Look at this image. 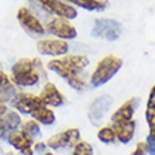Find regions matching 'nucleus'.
I'll use <instances>...</instances> for the list:
<instances>
[{
	"instance_id": "f257e3e1",
	"label": "nucleus",
	"mask_w": 155,
	"mask_h": 155,
	"mask_svg": "<svg viewBox=\"0 0 155 155\" xmlns=\"http://www.w3.org/2000/svg\"><path fill=\"white\" fill-rule=\"evenodd\" d=\"M89 65V58L86 55H66L62 58L51 59L47 64L51 72H55L58 76L65 79L72 89L81 92L86 89V81L81 76L82 71Z\"/></svg>"
},
{
	"instance_id": "f03ea898",
	"label": "nucleus",
	"mask_w": 155,
	"mask_h": 155,
	"mask_svg": "<svg viewBox=\"0 0 155 155\" xmlns=\"http://www.w3.org/2000/svg\"><path fill=\"white\" fill-rule=\"evenodd\" d=\"M10 72L12 83L18 87H33L40 83L41 78H47L42 62L38 58H20Z\"/></svg>"
},
{
	"instance_id": "7ed1b4c3",
	"label": "nucleus",
	"mask_w": 155,
	"mask_h": 155,
	"mask_svg": "<svg viewBox=\"0 0 155 155\" xmlns=\"http://www.w3.org/2000/svg\"><path fill=\"white\" fill-rule=\"evenodd\" d=\"M123 59L116 55H106L97 62L94 66L93 72L90 75V85L93 87H100L106 85L109 81L117 75V72L121 69Z\"/></svg>"
},
{
	"instance_id": "20e7f679",
	"label": "nucleus",
	"mask_w": 155,
	"mask_h": 155,
	"mask_svg": "<svg viewBox=\"0 0 155 155\" xmlns=\"http://www.w3.org/2000/svg\"><path fill=\"white\" fill-rule=\"evenodd\" d=\"M92 37L106 41H116L121 34V24L114 18H96L92 27Z\"/></svg>"
},
{
	"instance_id": "39448f33",
	"label": "nucleus",
	"mask_w": 155,
	"mask_h": 155,
	"mask_svg": "<svg viewBox=\"0 0 155 155\" xmlns=\"http://www.w3.org/2000/svg\"><path fill=\"white\" fill-rule=\"evenodd\" d=\"M45 31L49 33L51 35L57 37L58 40L69 41L78 38V30L71 21L64 20V18H58L52 17L47 21L45 24Z\"/></svg>"
},
{
	"instance_id": "423d86ee",
	"label": "nucleus",
	"mask_w": 155,
	"mask_h": 155,
	"mask_svg": "<svg viewBox=\"0 0 155 155\" xmlns=\"http://www.w3.org/2000/svg\"><path fill=\"white\" fill-rule=\"evenodd\" d=\"M40 6L44 8L47 13L54 14L58 18L64 20H75L78 17V10L74 4L69 2H61V0H41Z\"/></svg>"
},
{
	"instance_id": "0eeeda50",
	"label": "nucleus",
	"mask_w": 155,
	"mask_h": 155,
	"mask_svg": "<svg viewBox=\"0 0 155 155\" xmlns=\"http://www.w3.org/2000/svg\"><path fill=\"white\" fill-rule=\"evenodd\" d=\"M17 20L25 33L33 37H41L47 33L45 25H42V23L38 20V17L27 7H20L17 10Z\"/></svg>"
},
{
	"instance_id": "6e6552de",
	"label": "nucleus",
	"mask_w": 155,
	"mask_h": 155,
	"mask_svg": "<svg viewBox=\"0 0 155 155\" xmlns=\"http://www.w3.org/2000/svg\"><path fill=\"white\" fill-rule=\"evenodd\" d=\"M81 141V131L76 127L68 128L65 131H61L58 134L52 135L47 140V147L49 150H62V148H68V147H75L78 143Z\"/></svg>"
},
{
	"instance_id": "1a4fd4ad",
	"label": "nucleus",
	"mask_w": 155,
	"mask_h": 155,
	"mask_svg": "<svg viewBox=\"0 0 155 155\" xmlns=\"http://www.w3.org/2000/svg\"><path fill=\"white\" fill-rule=\"evenodd\" d=\"M37 49L41 55L54 57V59L58 57H65L69 51L68 41L58 40V38H42L37 42Z\"/></svg>"
},
{
	"instance_id": "9d476101",
	"label": "nucleus",
	"mask_w": 155,
	"mask_h": 155,
	"mask_svg": "<svg viewBox=\"0 0 155 155\" xmlns=\"http://www.w3.org/2000/svg\"><path fill=\"white\" fill-rule=\"evenodd\" d=\"M12 106L16 109L17 113L20 114H25V116H33V113L37 109L44 106L42 100L40 99L38 94H33V93H18L17 97L14 99V102L12 103Z\"/></svg>"
},
{
	"instance_id": "9b49d317",
	"label": "nucleus",
	"mask_w": 155,
	"mask_h": 155,
	"mask_svg": "<svg viewBox=\"0 0 155 155\" xmlns=\"http://www.w3.org/2000/svg\"><path fill=\"white\" fill-rule=\"evenodd\" d=\"M111 104H113V97L109 94H100L99 97L94 99L90 103L89 110H87V117H89L90 123L94 126L99 124L107 116Z\"/></svg>"
},
{
	"instance_id": "f8f14e48",
	"label": "nucleus",
	"mask_w": 155,
	"mask_h": 155,
	"mask_svg": "<svg viewBox=\"0 0 155 155\" xmlns=\"http://www.w3.org/2000/svg\"><path fill=\"white\" fill-rule=\"evenodd\" d=\"M21 116L16 110H8L3 117H0V140L7 141L8 135L21 128Z\"/></svg>"
},
{
	"instance_id": "ddd939ff",
	"label": "nucleus",
	"mask_w": 155,
	"mask_h": 155,
	"mask_svg": "<svg viewBox=\"0 0 155 155\" xmlns=\"http://www.w3.org/2000/svg\"><path fill=\"white\" fill-rule=\"evenodd\" d=\"M38 96L42 100L44 106L47 107H61L65 103L64 94L61 93V90L58 89L57 85L52 83V82H47Z\"/></svg>"
},
{
	"instance_id": "4468645a",
	"label": "nucleus",
	"mask_w": 155,
	"mask_h": 155,
	"mask_svg": "<svg viewBox=\"0 0 155 155\" xmlns=\"http://www.w3.org/2000/svg\"><path fill=\"white\" fill-rule=\"evenodd\" d=\"M140 104V99L138 97H131L127 102H124L120 107H117L113 114L110 116V121L113 123H126L134 120V111L137 110V107Z\"/></svg>"
},
{
	"instance_id": "2eb2a0df",
	"label": "nucleus",
	"mask_w": 155,
	"mask_h": 155,
	"mask_svg": "<svg viewBox=\"0 0 155 155\" xmlns=\"http://www.w3.org/2000/svg\"><path fill=\"white\" fill-rule=\"evenodd\" d=\"M113 127V130L116 133V138L118 143L121 144H128L131 140L134 138L135 134V120L131 121H126V123H113L110 124Z\"/></svg>"
},
{
	"instance_id": "dca6fc26",
	"label": "nucleus",
	"mask_w": 155,
	"mask_h": 155,
	"mask_svg": "<svg viewBox=\"0 0 155 155\" xmlns=\"http://www.w3.org/2000/svg\"><path fill=\"white\" fill-rule=\"evenodd\" d=\"M7 143L10 144V145H12L16 151L20 152V154L23 151H25V150H28V148H33L34 147V141H33V140H30L21 130L14 131L13 134L8 135Z\"/></svg>"
},
{
	"instance_id": "f3484780",
	"label": "nucleus",
	"mask_w": 155,
	"mask_h": 155,
	"mask_svg": "<svg viewBox=\"0 0 155 155\" xmlns=\"http://www.w3.org/2000/svg\"><path fill=\"white\" fill-rule=\"evenodd\" d=\"M69 3L87 12H103L109 6V2L106 0H71Z\"/></svg>"
},
{
	"instance_id": "a211bd4d",
	"label": "nucleus",
	"mask_w": 155,
	"mask_h": 155,
	"mask_svg": "<svg viewBox=\"0 0 155 155\" xmlns=\"http://www.w3.org/2000/svg\"><path fill=\"white\" fill-rule=\"evenodd\" d=\"M31 117H33L38 124H42V126H52L54 123H55V120H57L54 110L51 107H47V106H42V107H40V109H37V110L33 113Z\"/></svg>"
},
{
	"instance_id": "6ab92c4d",
	"label": "nucleus",
	"mask_w": 155,
	"mask_h": 155,
	"mask_svg": "<svg viewBox=\"0 0 155 155\" xmlns=\"http://www.w3.org/2000/svg\"><path fill=\"white\" fill-rule=\"evenodd\" d=\"M20 130L23 131L30 140H33V141L41 137V127L34 118H28V120L23 121Z\"/></svg>"
},
{
	"instance_id": "aec40b11",
	"label": "nucleus",
	"mask_w": 155,
	"mask_h": 155,
	"mask_svg": "<svg viewBox=\"0 0 155 155\" xmlns=\"http://www.w3.org/2000/svg\"><path fill=\"white\" fill-rule=\"evenodd\" d=\"M97 140L103 144H114L117 141L116 133L111 126H103L97 131Z\"/></svg>"
},
{
	"instance_id": "412c9836",
	"label": "nucleus",
	"mask_w": 155,
	"mask_h": 155,
	"mask_svg": "<svg viewBox=\"0 0 155 155\" xmlns=\"http://www.w3.org/2000/svg\"><path fill=\"white\" fill-rule=\"evenodd\" d=\"M17 94H18V92H17L16 89V85H8L6 86V87H2L0 89V100L4 103V104H7V103H13L14 102V99L17 97Z\"/></svg>"
},
{
	"instance_id": "4be33fe9",
	"label": "nucleus",
	"mask_w": 155,
	"mask_h": 155,
	"mask_svg": "<svg viewBox=\"0 0 155 155\" xmlns=\"http://www.w3.org/2000/svg\"><path fill=\"white\" fill-rule=\"evenodd\" d=\"M72 155H94L93 154V147H92L87 141L81 140V141L74 147Z\"/></svg>"
},
{
	"instance_id": "5701e85b",
	"label": "nucleus",
	"mask_w": 155,
	"mask_h": 155,
	"mask_svg": "<svg viewBox=\"0 0 155 155\" xmlns=\"http://www.w3.org/2000/svg\"><path fill=\"white\" fill-rule=\"evenodd\" d=\"M131 155H148V145L145 141H140L135 145L134 151L131 152Z\"/></svg>"
},
{
	"instance_id": "b1692460",
	"label": "nucleus",
	"mask_w": 155,
	"mask_h": 155,
	"mask_svg": "<svg viewBox=\"0 0 155 155\" xmlns=\"http://www.w3.org/2000/svg\"><path fill=\"white\" fill-rule=\"evenodd\" d=\"M145 109L155 110V85L151 86V89H150V93H148V100H147V106H145Z\"/></svg>"
},
{
	"instance_id": "393cba45",
	"label": "nucleus",
	"mask_w": 155,
	"mask_h": 155,
	"mask_svg": "<svg viewBox=\"0 0 155 155\" xmlns=\"http://www.w3.org/2000/svg\"><path fill=\"white\" fill-rule=\"evenodd\" d=\"M47 143H44V141H38V143H35L34 144V147H33V150H34V152H37V154H42L44 155L45 152H48L47 151Z\"/></svg>"
},
{
	"instance_id": "a878e982",
	"label": "nucleus",
	"mask_w": 155,
	"mask_h": 155,
	"mask_svg": "<svg viewBox=\"0 0 155 155\" xmlns=\"http://www.w3.org/2000/svg\"><path fill=\"white\" fill-rule=\"evenodd\" d=\"M8 85H12V79H10V76L6 72H3V71L0 69V89L6 87Z\"/></svg>"
},
{
	"instance_id": "bb28decb",
	"label": "nucleus",
	"mask_w": 155,
	"mask_h": 155,
	"mask_svg": "<svg viewBox=\"0 0 155 155\" xmlns=\"http://www.w3.org/2000/svg\"><path fill=\"white\" fill-rule=\"evenodd\" d=\"M145 143H147V145H148V154L155 155V140H152L151 137L148 135L147 140H145Z\"/></svg>"
},
{
	"instance_id": "cd10ccee",
	"label": "nucleus",
	"mask_w": 155,
	"mask_h": 155,
	"mask_svg": "<svg viewBox=\"0 0 155 155\" xmlns=\"http://www.w3.org/2000/svg\"><path fill=\"white\" fill-rule=\"evenodd\" d=\"M7 104H4L2 100H0V117H3L6 113H7Z\"/></svg>"
},
{
	"instance_id": "c85d7f7f",
	"label": "nucleus",
	"mask_w": 155,
	"mask_h": 155,
	"mask_svg": "<svg viewBox=\"0 0 155 155\" xmlns=\"http://www.w3.org/2000/svg\"><path fill=\"white\" fill-rule=\"evenodd\" d=\"M21 155H34V150L33 148H28V150H25V151L21 152Z\"/></svg>"
},
{
	"instance_id": "c756f323",
	"label": "nucleus",
	"mask_w": 155,
	"mask_h": 155,
	"mask_svg": "<svg viewBox=\"0 0 155 155\" xmlns=\"http://www.w3.org/2000/svg\"><path fill=\"white\" fill-rule=\"evenodd\" d=\"M3 155H17L16 152H13V151H7V152H4Z\"/></svg>"
},
{
	"instance_id": "7c9ffc66",
	"label": "nucleus",
	"mask_w": 155,
	"mask_h": 155,
	"mask_svg": "<svg viewBox=\"0 0 155 155\" xmlns=\"http://www.w3.org/2000/svg\"><path fill=\"white\" fill-rule=\"evenodd\" d=\"M44 155H54V154H52V152H49V151H48V152H45Z\"/></svg>"
},
{
	"instance_id": "2f4dec72",
	"label": "nucleus",
	"mask_w": 155,
	"mask_h": 155,
	"mask_svg": "<svg viewBox=\"0 0 155 155\" xmlns=\"http://www.w3.org/2000/svg\"><path fill=\"white\" fill-rule=\"evenodd\" d=\"M0 155H3V150H2V147H0Z\"/></svg>"
}]
</instances>
